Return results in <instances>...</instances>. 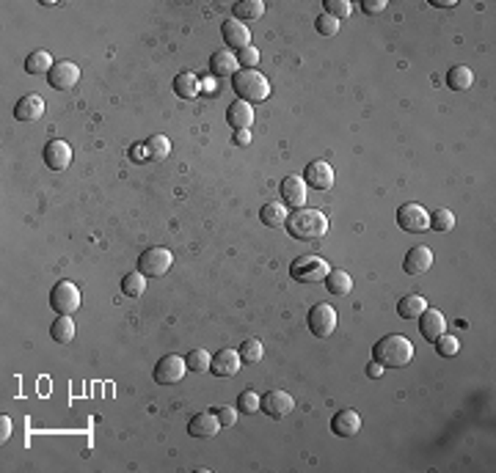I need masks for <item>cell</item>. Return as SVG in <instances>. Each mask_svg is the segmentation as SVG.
<instances>
[{"label": "cell", "mask_w": 496, "mask_h": 473, "mask_svg": "<svg viewBox=\"0 0 496 473\" xmlns=\"http://www.w3.org/2000/svg\"><path fill=\"white\" fill-rule=\"evenodd\" d=\"M284 226H287L290 237L304 240V242H312V240L325 237V231H328V217L323 215L320 210L301 207V210H295V212L287 215V223H284Z\"/></svg>", "instance_id": "obj_1"}, {"label": "cell", "mask_w": 496, "mask_h": 473, "mask_svg": "<svg viewBox=\"0 0 496 473\" xmlns=\"http://www.w3.org/2000/svg\"><path fill=\"white\" fill-rule=\"evenodd\" d=\"M50 69H52V55L45 52V50L31 52L28 61H25V72L28 75H50Z\"/></svg>", "instance_id": "obj_28"}, {"label": "cell", "mask_w": 496, "mask_h": 473, "mask_svg": "<svg viewBox=\"0 0 496 473\" xmlns=\"http://www.w3.org/2000/svg\"><path fill=\"white\" fill-rule=\"evenodd\" d=\"M430 228H436L439 234H447L455 228V215H452L450 210H436V212H430Z\"/></svg>", "instance_id": "obj_36"}, {"label": "cell", "mask_w": 496, "mask_h": 473, "mask_svg": "<svg viewBox=\"0 0 496 473\" xmlns=\"http://www.w3.org/2000/svg\"><path fill=\"white\" fill-rule=\"evenodd\" d=\"M210 352L207 349H190L187 352V358H185V363H187V372H210Z\"/></svg>", "instance_id": "obj_35"}, {"label": "cell", "mask_w": 496, "mask_h": 473, "mask_svg": "<svg viewBox=\"0 0 496 473\" xmlns=\"http://www.w3.org/2000/svg\"><path fill=\"white\" fill-rule=\"evenodd\" d=\"M416 319H419V333H422L425 342H436L439 336L447 333V319H444V314L436 311V308H430V305H427Z\"/></svg>", "instance_id": "obj_12"}, {"label": "cell", "mask_w": 496, "mask_h": 473, "mask_svg": "<svg viewBox=\"0 0 496 473\" xmlns=\"http://www.w3.org/2000/svg\"><path fill=\"white\" fill-rule=\"evenodd\" d=\"M325 289H328L331 295L342 298V295H348V292L353 289V278H350L345 270H328V275H325Z\"/></svg>", "instance_id": "obj_25"}, {"label": "cell", "mask_w": 496, "mask_h": 473, "mask_svg": "<svg viewBox=\"0 0 496 473\" xmlns=\"http://www.w3.org/2000/svg\"><path fill=\"white\" fill-rule=\"evenodd\" d=\"M425 308H427V300L422 295H408V298H403V300L397 303V314L403 319H416Z\"/></svg>", "instance_id": "obj_31"}, {"label": "cell", "mask_w": 496, "mask_h": 473, "mask_svg": "<svg viewBox=\"0 0 496 473\" xmlns=\"http://www.w3.org/2000/svg\"><path fill=\"white\" fill-rule=\"evenodd\" d=\"M304 182H306V187H315V190H331L334 187V168L325 160H315V163L306 166Z\"/></svg>", "instance_id": "obj_15"}, {"label": "cell", "mask_w": 496, "mask_h": 473, "mask_svg": "<svg viewBox=\"0 0 496 473\" xmlns=\"http://www.w3.org/2000/svg\"><path fill=\"white\" fill-rule=\"evenodd\" d=\"M281 198L295 210L306 207V182L301 176H284L281 179Z\"/></svg>", "instance_id": "obj_18"}, {"label": "cell", "mask_w": 496, "mask_h": 473, "mask_svg": "<svg viewBox=\"0 0 496 473\" xmlns=\"http://www.w3.org/2000/svg\"><path fill=\"white\" fill-rule=\"evenodd\" d=\"M472 83H474V75H472L469 66H452L450 72H447V86L452 91H469Z\"/></svg>", "instance_id": "obj_29"}, {"label": "cell", "mask_w": 496, "mask_h": 473, "mask_svg": "<svg viewBox=\"0 0 496 473\" xmlns=\"http://www.w3.org/2000/svg\"><path fill=\"white\" fill-rule=\"evenodd\" d=\"M42 113H45V99H42L39 94H25V96H20V102L14 105V119H17V122H25V124L39 122Z\"/></svg>", "instance_id": "obj_14"}, {"label": "cell", "mask_w": 496, "mask_h": 473, "mask_svg": "<svg viewBox=\"0 0 496 473\" xmlns=\"http://www.w3.org/2000/svg\"><path fill=\"white\" fill-rule=\"evenodd\" d=\"M42 157H45V166L50 171H66L69 163H72V149H69L66 140H50L45 152H42Z\"/></svg>", "instance_id": "obj_13"}, {"label": "cell", "mask_w": 496, "mask_h": 473, "mask_svg": "<svg viewBox=\"0 0 496 473\" xmlns=\"http://www.w3.org/2000/svg\"><path fill=\"white\" fill-rule=\"evenodd\" d=\"M240 352L237 349H218L210 361V372L215 377H234L240 372Z\"/></svg>", "instance_id": "obj_16"}, {"label": "cell", "mask_w": 496, "mask_h": 473, "mask_svg": "<svg viewBox=\"0 0 496 473\" xmlns=\"http://www.w3.org/2000/svg\"><path fill=\"white\" fill-rule=\"evenodd\" d=\"M171 251H166V248H160V245H155V248H146L141 256H138V272H143L146 278H160V275H166L169 272V267H171Z\"/></svg>", "instance_id": "obj_6"}, {"label": "cell", "mask_w": 496, "mask_h": 473, "mask_svg": "<svg viewBox=\"0 0 496 473\" xmlns=\"http://www.w3.org/2000/svg\"><path fill=\"white\" fill-rule=\"evenodd\" d=\"M328 270H331V267L325 264V259H320V256H298L290 264V275H292V281H298V284L325 281Z\"/></svg>", "instance_id": "obj_5"}, {"label": "cell", "mask_w": 496, "mask_h": 473, "mask_svg": "<svg viewBox=\"0 0 496 473\" xmlns=\"http://www.w3.org/2000/svg\"><path fill=\"white\" fill-rule=\"evenodd\" d=\"M433 344H436V352H439L441 358H452V355H458V349H460V342H458L455 336H447V333L439 336Z\"/></svg>", "instance_id": "obj_39"}, {"label": "cell", "mask_w": 496, "mask_h": 473, "mask_svg": "<svg viewBox=\"0 0 496 473\" xmlns=\"http://www.w3.org/2000/svg\"><path fill=\"white\" fill-rule=\"evenodd\" d=\"M237 64H240V69H254V66L260 64V50H257L254 44L243 47V50L237 52Z\"/></svg>", "instance_id": "obj_40"}, {"label": "cell", "mask_w": 496, "mask_h": 473, "mask_svg": "<svg viewBox=\"0 0 496 473\" xmlns=\"http://www.w3.org/2000/svg\"><path fill=\"white\" fill-rule=\"evenodd\" d=\"M315 28L320 36H325V39H331V36H336L339 34V20H334V17H328V14H320L315 20Z\"/></svg>", "instance_id": "obj_38"}, {"label": "cell", "mask_w": 496, "mask_h": 473, "mask_svg": "<svg viewBox=\"0 0 496 473\" xmlns=\"http://www.w3.org/2000/svg\"><path fill=\"white\" fill-rule=\"evenodd\" d=\"M433 6H439V8H452V6H458V0H433Z\"/></svg>", "instance_id": "obj_48"}, {"label": "cell", "mask_w": 496, "mask_h": 473, "mask_svg": "<svg viewBox=\"0 0 496 473\" xmlns=\"http://www.w3.org/2000/svg\"><path fill=\"white\" fill-rule=\"evenodd\" d=\"M0 427H3V435H0V437H3V443H6V440L11 437V421L3 416V419H0Z\"/></svg>", "instance_id": "obj_47"}, {"label": "cell", "mask_w": 496, "mask_h": 473, "mask_svg": "<svg viewBox=\"0 0 496 473\" xmlns=\"http://www.w3.org/2000/svg\"><path fill=\"white\" fill-rule=\"evenodd\" d=\"M331 430L334 435H339V437H353V435H359L361 430V416L356 410H339L334 419H331Z\"/></svg>", "instance_id": "obj_21"}, {"label": "cell", "mask_w": 496, "mask_h": 473, "mask_svg": "<svg viewBox=\"0 0 496 473\" xmlns=\"http://www.w3.org/2000/svg\"><path fill=\"white\" fill-rule=\"evenodd\" d=\"M251 143V129H237L234 132V146H248Z\"/></svg>", "instance_id": "obj_45"}, {"label": "cell", "mask_w": 496, "mask_h": 473, "mask_svg": "<svg viewBox=\"0 0 496 473\" xmlns=\"http://www.w3.org/2000/svg\"><path fill=\"white\" fill-rule=\"evenodd\" d=\"M130 160H133V163L149 160V154H146V143H133V146H130Z\"/></svg>", "instance_id": "obj_44"}, {"label": "cell", "mask_w": 496, "mask_h": 473, "mask_svg": "<svg viewBox=\"0 0 496 473\" xmlns=\"http://www.w3.org/2000/svg\"><path fill=\"white\" fill-rule=\"evenodd\" d=\"M306 322H309V330L315 333L317 339H328L336 330V311L328 303H317V305H312Z\"/></svg>", "instance_id": "obj_8"}, {"label": "cell", "mask_w": 496, "mask_h": 473, "mask_svg": "<svg viewBox=\"0 0 496 473\" xmlns=\"http://www.w3.org/2000/svg\"><path fill=\"white\" fill-rule=\"evenodd\" d=\"M372 358L383 369H403L413 358V344L400 333H389V336H383L378 344L372 347Z\"/></svg>", "instance_id": "obj_2"}, {"label": "cell", "mask_w": 496, "mask_h": 473, "mask_svg": "<svg viewBox=\"0 0 496 473\" xmlns=\"http://www.w3.org/2000/svg\"><path fill=\"white\" fill-rule=\"evenodd\" d=\"M386 8V0H361V11L364 14H381Z\"/></svg>", "instance_id": "obj_42"}, {"label": "cell", "mask_w": 496, "mask_h": 473, "mask_svg": "<svg viewBox=\"0 0 496 473\" xmlns=\"http://www.w3.org/2000/svg\"><path fill=\"white\" fill-rule=\"evenodd\" d=\"M237 410H240V413H257V410H260V396H257L254 391H243V393L237 396Z\"/></svg>", "instance_id": "obj_41"}, {"label": "cell", "mask_w": 496, "mask_h": 473, "mask_svg": "<svg viewBox=\"0 0 496 473\" xmlns=\"http://www.w3.org/2000/svg\"><path fill=\"white\" fill-rule=\"evenodd\" d=\"M323 8H325L328 17H334V20H345V17H350L353 3H350V0H325Z\"/></svg>", "instance_id": "obj_37"}, {"label": "cell", "mask_w": 496, "mask_h": 473, "mask_svg": "<svg viewBox=\"0 0 496 473\" xmlns=\"http://www.w3.org/2000/svg\"><path fill=\"white\" fill-rule=\"evenodd\" d=\"M215 413H218L221 427H232V424L237 421V410H232V407H221V410H215Z\"/></svg>", "instance_id": "obj_43"}, {"label": "cell", "mask_w": 496, "mask_h": 473, "mask_svg": "<svg viewBox=\"0 0 496 473\" xmlns=\"http://www.w3.org/2000/svg\"><path fill=\"white\" fill-rule=\"evenodd\" d=\"M381 374H383V366H381L378 361H372V363L367 366V377H372V380H378Z\"/></svg>", "instance_id": "obj_46"}, {"label": "cell", "mask_w": 496, "mask_h": 473, "mask_svg": "<svg viewBox=\"0 0 496 473\" xmlns=\"http://www.w3.org/2000/svg\"><path fill=\"white\" fill-rule=\"evenodd\" d=\"M226 122H229V127L234 129V132L237 129H248L254 124V105H248L243 99L232 102L229 110H226Z\"/></svg>", "instance_id": "obj_20"}, {"label": "cell", "mask_w": 496, "mask_h": 473, "mask_svg": "<svg viewBox=\"0 0 496 473\" xmlns=\"http://www.w3.org/2000/svg\"><path fill=\"white\" fill-rule=\"evenodd\" d=\"M50 308H52L55 314L72 316V314L80 308V289H78L72 281H58V284L50 289Z\"/></svg>", "instance_id": "obj_4"}, {"label": "cell", "mask_w": 496, "mask_h": 473, "mask_svg": "<svg viewBox=\"0 0 496 473\" xmlns=\"http://www.w3.org/2000/svg\"><path fill=\"white\" fill-rule=\"evenodd\" d=\"M146 154H149V160H166L171 154V140L166 135H152L146 140Z\"/></svg>", "instance_id": "obj_33"}, {"label": "cell", "mask_w": 496, "mask_h": 473, "mask_svg": "<svg viewBox=\"0 0 496 473\" xmlns=\"http://www.w3.org/2000/svg\"><path fill=\"white\" fill-rule=\"evenodd\" d=\"M237 352H240V361H243V363H260L262 355H265V347H262L260 339H246Z\"/></svg>", "instance_id": "obj_34"}, {"label": "cell", "mask_w": 496, "mask_h": 473, "mask_svg": "<svg viewBox=\"0 0 496 473\" xmlns=\"http://www.w3.org/2000/svg\"><path fill=\"white\" fill-rule=\"evenodd\" d=\"M185 372H187V363L180 355H163L155 366V383L157 386H174L185 377Z\"/></svg>", "instance_id": "obj_9"}, {"label": "cell", "mask_w": 496, "mask_h": 473, "mask_svg": "<svg viewBox=\"0 0 496 473\" xmlns=\"http://www.w3.org/2000/svg\"><path fill=\"white\" fill-rule=\"evenodd\" d=\"M174 91H177V96H182V99H196L199 91H201V83H199L196 75L180 72V75L174 78Z\"/></svg>", "instance_id": "obj_27"}, {"label": "cell", "mask_w": 496, "mask_h": 473, "mask_svg": "<svg viewBox=\"0 0 496 473\" xmlns=\"http://www.w3.org/2000/svg\"><path fill=\"white\" fill-rule=\"evenodd\" d=\"M210 69L218 75V78H226V75H234L237 69H240V64H237V55H232L229 50H218V52H213V58H210Z\"/></svg>", "instance_id": "obj_24"}, {"label": "cell", "mask_w": 496, "mask_h": 473, "mask_svg": "<svg viewBox=\"0 0 496 473\" xmlns=\"http://www.w3.org/2000/svg\"><path fill=\"white\" fill-rule=\"evenodd\" d=\"M430 267H433V254L425 245H413L403 259V270L408 275H425Z\"/></svg>", "instance_id": "obj_17"}, {"label": "cell", "mask_w": 496, "mask_h": 473, "mask_svg": "<svg viewBox=\"0 0 496 473\" xmlns=\"http://www.w3.org/2000/svg\"><path fill=\"white\" fill-rule=\"evenodd\" d=\"M287 210H284V204H276V201H271V204H265L262 210H260V220L265 223V226H271V228H276V226H284L287 223Z\"/></svg>", "instance_id": "obj_32"}, {"label": "cell", "mask_w": 496, "mask_h": 473, "mask_svg": "<svg viewBox=\"0 0 496 473\" xmlns=\"http://www.w3.org/2000/svg\"><path fill=\"white\" fill-rule=\"evenodd\" d=\"M221 34H224V39H226V50H229V47L243 50V47H248V44H251V34H248V28H246L243 22H237V20H226L224 25H221Z\"/></svg>", "instance_id": "obj_22"}, {"label": "cell", "mask_w": 496, "mask_h": 473, "mask_svg": "<svg viewBox=\"0 0 496 473\" xmlns=\"http://www.w3.org/2000/svg\"><path fill=\"white\" fill-rule=\"evenodd\" d=\"M265 14V3L262 0H237L234 6H232V20H237V22H254V20H260Z\"/></svg>", "instance_id": "obj_23"}, {"label": "cell", "mask_w": 496, "mask_h": 473, "mask_svg": "<svg viewBox=\"0 0 496 473\" xmlns=\"http://www.w3.org/2000/svg\"><path fill=\"white\" fill-rule=\"evenodd\" d=\"M78 80H80V69L72 61H55L47 75V86H52L55 91H69L78 86Z\"/></svg>", "instance_id": "obj_10"}, {"label": "cell", "mask_w": 496, "mask_h": 473, "mask_svg": "<svg viewBox=\"0 0 496 473\" xmlns=\"http://www.w3.org/2000/svg\"><path fill=\"white\" fill-rule=\"evenodd\" d=\"M50 336H52L55 344H69L75 339V322H72V316L58 314V319L50 325Z\"/></svg>", "instance_id": "obj_26"}, {"label": "cell", "mask_w": 496, "mask_h": 473, "mask_svg": "<svg viewBox=\"0 0 496 473\" xmlns=\"http://www.w3.org/2000/svg\"><path fill=\"white\" fill-rule=\"evenodd\" d=\"M221 430V421L215 413H196L190 421H187V435L190 437H213Z\"/></svg>", "instance_id": "obj_19"}, {"label": "cell", "mask_w": 496, "mask_h": 473, "mask_svg": "<svg viewBox=\"0 0 496 473\" xmlns=\"http://www.w3.org/2000/svg\"><path fill=\"white\" fill-rule=\"evenodd\" d=\"M122 292H125L127 298L138 300V298L146 292V275H143V272H138V270L127 272V275L122 278Z\"/></svg>", "instance_id": "obj_30"}, {"label": "cell", "mask_w": 496, "mask_h": 473, "mask_svg": "<svg viewBox=\"0 0 496 473\" xmlns=\"http://www.w3.org/2000/svg\"><path fill=\"white\" fill-rule=\"evenodd\" d=\"M260 407H262L271 419L281 421V419H287V416L292 413L295 402H292V396H290L287 391H268V393L260 399Z\"/></svg>", "instance_id": "obj_11"}, {"label": "cell", "mask_w": 496, "mask_h": 473, "mask_svg": "<svg viewBox=\"0 0 496 473\" xmlns=\"http://www.w3.org/2000/svg\"><path fill=\"white\" fill-rule=\"evenodd\" d=\"M397 226L411 234H425L430 228V212L422 204H403L397 210Z\"/></svg>", "instance_id": "obj_7"}, {"label": "cell", "mask_w": 496, "mask_h": 473, "mask_svg": "<svg viewBox=\"0 0 496 473\" xmlns=\"http://www.w3.org/2000/svg\"><path fill=\"white\" fill-rule=\"evenodd\" d=\"M232 88H234V94H237L243 102H248V105L265 102V99L271 96V83H268V78H265L262 72H257V69H237V72L232 75Z\"/></svg>", "instance_id": "obj_3"}]
</instances>
